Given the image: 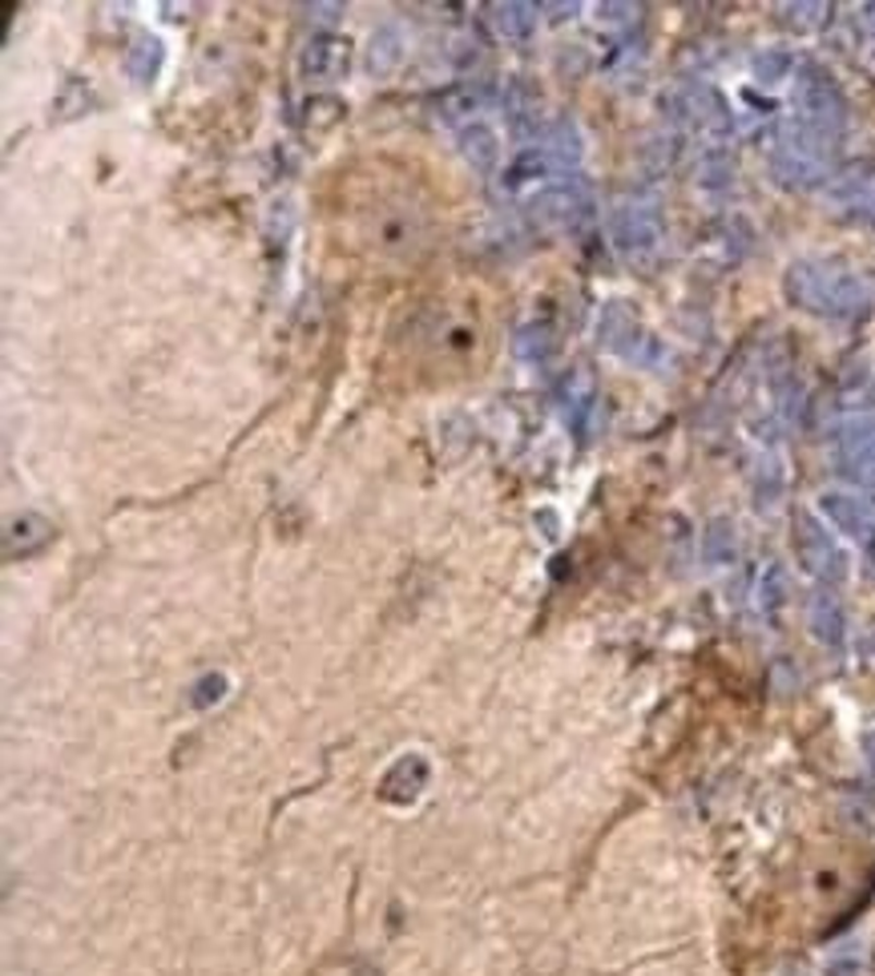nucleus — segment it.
I'll list each match as a JSON object with an SVG mask.
<instances>
[{"label":"nucleus","mask_w":875,"mask_h":976,"mask_svg":"<svg viewBox=\"0 0 875 976\" xmlns=\"http://www.w3.org/2000/svg\"><path fill=\"white\" fill-rule=\"evenodd\" d=\"M335 211L347 247H359L375 259H404L428 242V202L416 194L404 170L372 166L344 174V199Z\"/></svg>","instance_id":"1"},{"label":"nucleus","mask_w":875,"mask_h":976,"mask_svg":"<svg viewBox=\"0 0 875 976\" xmlns=\"http://www.w3.org/2000/svg\"><path fill=\"white\" fill-rule=\"evenodd\" d=\"M484 344V323L472 299H444V303H428L416 323H411L408 356L411 371H428L444 380L448 371H477V347Z\"/></svg>","instance_id":"2"}]
</instances>
